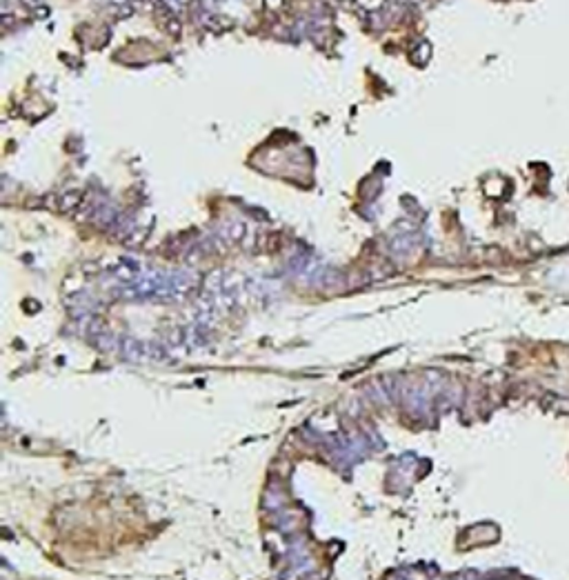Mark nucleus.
I'll return each mask as SVG.
<instances>
[{"instance_id":"f03ea898","label":"nucleus","mask_w":569,"mask_h":580,"mask_svg":"<svg viewBox=\"0 0 569 580\" xmlns=\"http://www.w3.org/2000/svg\"><path fill=\"white\" fill-rule=\"evenodd\" d=\"M96 340V345H98V349H103V352H114V349L118 347L116 345V340H114V336H96L94 338Z\"/></svg>"},{"instance_id":"7ed1b4c3","label":"nucleus","mask_w":569,"mask_h":580,"mask_svg":"<svg viewBox=\"0 0 569 580\" xmlns=\"http://www.w3.org/2000/svg\"><path fill=\"white\" fill-rule=\"evenodd\" d=\"M449 580H478V572H474V569H465V572L452 576Z\"/></svg>"},{"instance_id":"f257e3e1","label":"nucleus","mask_w":569,"mask_h":580,"mask_svg":"<svg viewBox=\"0 0 569 580\" xmlns=\"http://www.w3.org/2000/svg\"><path fill=\"white\" fill-rule=\"evenodd\" d=\"M118 347H121V356L125 360H129V363H138V360H143L145 356H149V347L143 345L141 340L132 338V336L123 338Z\"/></svg>"}]
</instances>
